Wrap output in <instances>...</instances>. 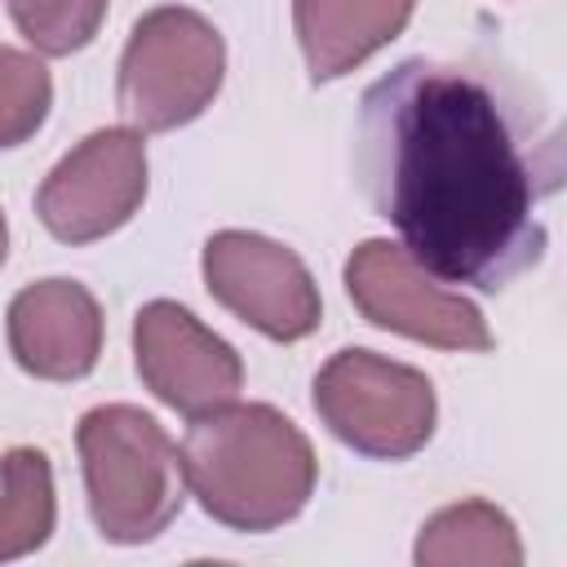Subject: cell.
<instances>
[{"label": "cell", "instance_id": "6da1fadb", "mask_svg": "<svg viewBox=\"0 0 567 567\" xmlns=\"http://www.w3.org/2000/svg\"><path fill=\"white\" fill-rule=\"evenodd\" d=\"M354 168L399 244L443 284L496 292L545 257L563 133L496 58H408L359 102Z\"/></svg>", "mask_w": 567, "mask_h": 567}, {"label": "cell", "instance_id": "7a4b0ae2", "mask_svg": "<svg viewBox=\"0 0 567 567\" xmlns=\"http://www.w3.org/2000/svg\"><path fill=\"white\" fill-rule=\"evenodd\" d=\"M182 474L208 518L230 532H275L292 523L319 478L310 439L270 403H221L190 416Z\"/></svg>", "mask_w": 567, "mask_h": 567}, {"label": "cell", "instance_id": "3957f363", "mask_svg": "<svg viewBox=\"0 0 567 567\" xmlns=\"http://www.w3.org/2000/svg\"><path fill=\"white\" fill-rule=\"evenodd\" d=\"M89 514L97 532L115 545L155 540L182 509V447L164 434V425L133 408L106 403L80 416L75 430Z\"/></svg>", "mask_w": 567, "mask_h": 567}, {"label": "cell", "instance_id": "277c9868", "mask_svg": "<svg viewBox=\"0 0 567 567\" xmlns=\"http://www.w3.org/2000/svg\"><path fill=\"white\" fill-rule=\"evenodd\" d=\"M226 75L217 27L186 9L159 4L133 22L120 58V111L137 133H168L199 120Z\"/></svg>", "mask_w": 567, "mask_h": 567}, {"label": "cell", "instance_id": "5b68a950", "mask_svg": "<svg viewBox=\"0 0 567 567\" xmlns=\"http://www.w3.org/2000/svg\"><path fill=\"white\" fill-rule=\"evenodd\" d=\"M319 421L377 461L416 456L434 434V385L425 372L372 350H337L315 377Z\"/></svg>", "mask_w": 567, "mask_h": 567}, {"label": "cell", "instance_id": "8992f818", "mask_svg": "<svg viewBox=\"0 0 567 567\" xmlns=\"http://www.w3.org/2000/svg\"><path fill=\"white\" fill-rule=\"evenodd\" d=\"M346 292L359 315L385 332L439 350H492L483 310L461 292H447L403 244L363 239L346 261Z\"/></svg>", "mask_w": 567, "mask_h": 567}, {"label": "cell", "instance_id": "52a82bcc", "mask_svg": "<svg viewBox=\"0 0 567 567\" xmlns=\"http://www.w3.org/2000/svg\"><path fill=\"white\" fill-rule=\"evenodd\" d=\"M146 199V142L137 128H97L71 146L35 190L44 230L62 244H93L120 230Z\"/></svg>", "mask_w": 567, "mask_h": 567}, {"label": "cell", "instance_id": "ba28073f", "mask_svg": "<svg viewBox=\"0 0 567 567\" xmlns=\"http://www.w3.org/2000/svg\"><path fill=\"white\" fill-rule=\"evenodd\" d=\"M208 292L270 341H301L319 328V288L306 261L252 230H217L204 244Z\"/></svg>", "mask_w": 567, "mask_h": 567}, {"label": "cell", "instance_id": "9c48e42d", "mask_svg": "<svg viewBox=\"0 0 567 567\" xmlns=\"http://www.w3.org/2000/svg\"><path fill=\"white\" fill-rule=\"evenodd\" d=\"M133 363L146 390L182 416L230 403L244 385V359L177 301H146L133 319Z\"/></svg>", "mask_w": 567, "mask_h": 567}, {"label": "cell", "instance_id": "30bf717a", "mask_svg": "<svg viewBox=\"0 0 567 567\" xmlns=\"http://www.w3.org/2000/svg\"><path fill=\"white\" fill-rule=\"evenodd\" d=\"M9 350L22 372L40 381H80L102 354V310L97 297L75 279L27 284L9 301Z\"/></svg>", "mask_w": 567, "mask_h": 567}, {"label": "cell", "instance_id": "8fae6325", "mask_svg": "<svg viewBox=\"0 0 567 567\" xmlns=\"http://www.w3.org/2000/svg\"><path fill=\"white\" fill-rule=\"evenodd\" d=\"M416 0H292L297 44L310 80H337L385 49L412 18Z\"/></svg>", "mask_w": 567, "mask_h": 567}, {"label": "cell", "instance_id": "7c38bea8", "mask_svg": "<svg viewBox=\"0 0 567 567\" xmlns=\"http://www.w3.org/2000/svg\"><path fill=\"white\" fill-rule=\"evenodd\" d=\"M416 563L421 567H518L523 563V545L518 532L509 523L505 509L487 505V501H461L439 509L434 518H425L421 536H416Z\"/></svg>", "mask_w": 567, "mask_h": 567}, {"label": "cell", "instance_id": "4fadbf2b", "mask_svg": "<svg viewBox=\"0 0 567 567\" xmlns=\"http://www.w3.org/2000/svg\"><path fill=\"white\" fill-rule=\"evenodd\" d=\"M53 470L40 447H9L0 456V563L40 549L53 532Z\"/></svg>", "mask_w": 567, "mask_h": 567}, {"label": "cell", "instance_id": "5bb4252c", "mask_svg": "<svg viewBox=\"0 0 567 567\" xmlns=\"http://www.w3.org/2000/svg\"><path fill=\"white\" fill-rule=\"evenodd\" d=\"M106 4L111 0H9V13L35 53L66 58L97 35Z\"/></svg>", "mask_w": 567, "mask_h": 567}, {"label": "cell", "instance_id": "9a60e30c", "mask_svg": "<svg viewBox=\"0 0 567 567\" xmlns=\"http://www.w3.org/2000/svg\"><path fill=\"white\" fill-rule=\"evenodd\" d=\"M53 106V80L35 53L0 44V146H22L40 133Z\"/></svg>", "mask_w": 567, "mask_h": 567}, {"label": "cell", "instance_id": "2e32d148", "mask_svg": "<svg viewBox=\"0 0 567 567\" xmlns=\"http://www.w3.org/2000/svg\"><path fill=\"white\" fill-rule=\"evenodd\" d=\"M4 252H9V226H4V213H0V266H4Z\"/></svg>", "mask_w": 567, "mask_h": 567}]
</instances>
